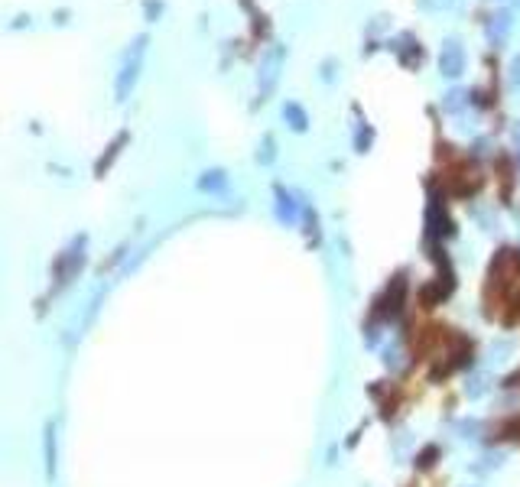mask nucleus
<instances>
[{
	"instance_id": "1",
	"label": "nucleus",
	"mask_w": 520,
	"mask_h": 487,
	"mask_svg": "<svg viewBox=\"0 0 520 487\" xmlns=\"http://www.w3.org/2000/svg\"><path fill=\"white\" fill-rule=\"evenodd\" d=\"M101 299H104V289H98V293H95V299H91V303L85 305V312H81V319L75 322V331H72V338H75V335H79V338L85 335V328H88L91 322H95L98 309H101ZM72 338H69V341H72Z\"/></svg>"
},
{
	"instance_id": "2",
	"label": "nucleus",
	"mask_w": 520,
	"mask_h": 487,
	"mask_svg": "<svg viewBox=\"0 0 520 487\" xmlns=\"http://www.w3.org/2000/svg\"><path fill=\"white\" fill-rule=\"evenodd\" d=\"M46 474H56V429L46 426Z\"/></svg>"
},
{
	"instance_id": "3",
	"label": "nucleus",
	"mask_w": 520,
	"mask_h": 487,
	"mask_svg": "<svg viewBox=\"0 0 520 487\" xmlns=\"http://www.w3.org/2000/svg\"><path fill=\"white\" fill-rule=\"evenodd\" d=\"M465 393L468 397H485L488 393V380L485 377H472V384H465Z\"/></svg>"
},
{
	"instance_id": "4",
	"label": "nucleus",
	"mask_w": 520,
	"mask_h": 487,
	"mask_svg": "<svg viewBox=\"0 0 520 487\" xmlns=\"http://www.w3.org/2000/svg\"><path fill=\"white\" fill-rule=\"evenodd\" d=\"M514 348V341H497L491 344V360H504V354Z\"/></svg>"
},
{
	"instance_id": "5",
	"label": "nucleus",
	"mask_w": 520,
	"mask_h": 487,
	"mask_svg": "<svg viewBox=\"0 0 520 487\" xmlns=\"http://www.w3.org/2000/svg\"><path fill=\"white\" fill-rule=\"evenodd\" d=\"M202 185H205V189H218V185H221V172H212V179H202Z\"/></svg>"
}]
</instances>
